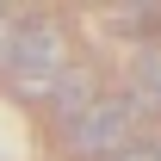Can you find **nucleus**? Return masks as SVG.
<instances>
[{
    "label": "nucleus",
    "instance_id": "nucleus-2",
    "mask_svg": "<svg viewBox=\"0 0 161 161\" xmlns=\"http://www.w3.org/2000/svg\"><path fill=\"white\" fill-rule=\"evenodd\" d=\"M56 130H62V149H68V155H87V161L105 155V161H112V155H124V149H130V130H136V99H130V93H99L80 118L56 124Z\"/></svg>",
    "mask_w": 161,
    "mask_h": 161
},
{
    "label": "nucleus",
    "instance_id": "nucleus-4",
    "mask_svg": "<svg viewBox=\"0 0 161 161\" xmlns=\"http://www.w3.org/2000/svg\"><path fill=\"white\" fill-rule=\"evenodd\" d=\"M112 31H124V37H161V6H155V0L112 6Z\"/></svg>",
    "mask_w": 161,
    "mask_h": 161
},
{
    "label": "nucleus",
    "instance_id": "nucleus-1",
    "mask_svg": "<svg viewBox=\"0 0 161 161\" xmlns=\"http://www.w3.org/2000/svg\"><path fill=\"white\" fill-rule=\"evenodd\" d=\"M68 75V43L50 19H19L6 50V80L19 99H50V87Z\"/></svg>",
    "mask_w": 161,
    "mask_h": 161
},
{
    "label": "nucleus",
    "instance_id": "nucleus-6",
    "mask_svg": "<svg viewBox=\"0 0 161 161\" xmlns=\"http://www.w3.org/2000/svg\"><path fill=\"white\" fill-rule=\"evenodd\" d=\"M112 161H161V142H130V149L112 155Z\"/></svg>",
    "mask_w": 161,
    "mask_h": 161
},
{
    "label": "nucleus",
    "instance_id": "nucleus-3",
    "mask_svg": "<svg viewBox=\"0 0 161 161\" xmlns=\"http://www.w3.org/2000/svg\"><path fill=\"white\" fill-rule=\"evenodd\" d=\"M93 99H99V80H93V68H75V62H68V75L50 87V112H56V124L80 118Z\"/></svg>",
    "mask_w": 161,
    "mask_h": 161
},
{
    "label": "nucleus",
    "instance_id": "nucleus-5",
    "mask_svg": "<svg viewBox=\"0 0 161 161\" xmlns=\"http://www.w3.org/2000/svg\"><path fill=\"white\" fill-rule=\"evenodd\" d=\"M136 87H142V99H155V105H161V56H142Z\"/></svg>",
    "mask_w": 161,
    "mask_h": 161
},
{
    "label": "nucleus",
    "instance_id": "nucleus-7",
    "mask_svg": "<svg viewBox=\"0 0 161 161\" xmlns=\"http://www.w3.org/2000/svg\"><path fill=\"white\" fill-rule=\"evenodd\" d=\"M13 25H19V19L0 6V68H6V50H13Z\"/></svg>",
    "mask_w": 161,
    "mask_h": 161
}]
</instances>
